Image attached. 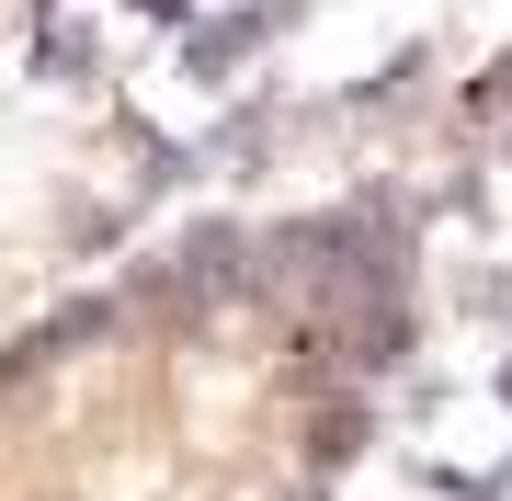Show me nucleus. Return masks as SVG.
<instances>
[{"label": "nucleus", "mask_w": 512, "mask_h": 501, "mask_svg": "<svg viewBox=\"0 0 512 501\" xmlns=\"http://www.w3.org/2000/svg\"><path fill=\"white\" fill-rule=\"evenodd\" d=\"M399 467L444 501L512 490V376H421L399 410Z\"/></svg>", "instance_id": "nucleus-1"}]
</instances>
